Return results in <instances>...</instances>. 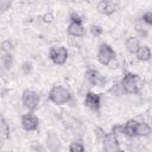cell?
<instances>
[{
	"label": "cell",
	"mask_w": 152,
	"mask_h": 152,
	"mask_svg": "<svg viewBox=\"0 0 152 152\" xmlns=\"http://www.w3.org/2000/svg\"><path fill=\"white\" fill-rule=\"evenodd\" d=\"M45 145L49 152H61L62 150V141L57 133H55L53 131H49L46 133Z\"/></svg>",
	"instance_id": "30bf717a"
},
{
	"label": "cell",
	"mask_w": 152,
	"mask_h": 152,
	"mask_svg": "<svg viewBox=\"0 0 152 152\" xmlns=\"http://www.w3.org/2000/svg\"><path fill=\"white\" fill-rule=\"evenodd\" d=\"M84 77L94 87H103L107 82L106 77L99 70H96L94 68H88L84 72Z\"/></svg>",
	"instance_id": "ba28073f"
},
{
	"label": "cell",
	"mask_w": 152,
	"mask_h": 152,
	"mask_svg": "<svg viewBox=\"0 0 152 152\" xmlns=\"http://www.w3.org/2000/svg\"><path fill=\"white\" fill-rule=\"evenodd\" d=\"M69 51L63 45H55L51 46L49 50V58L56 65H64L68 61Z\"/></svg>",
	"instance_id": "5b68a950"
},
{
	"label": "cell",
	"mask_w": 152,
	"mask_h": 152,
	"mask_svg": "<svg viewBox=\"0 0 152 152\" xmlns=\"http://www.w3.org/2000/svg\"><path fill=\"white\" fill-rule=\"evenodd\" d=\"M14 49V45L11 40H4L1 44H0V52H1V56L2 55H7V53H12Z\"/></svg>",
	"instance_id": "ffe728a7"
},
{
	"label": "cell",
	"mask_w": 152,
	"mask_h": 152,
	"mask_svg": "<svg viewBox=\"0 0 152 152\" xmlns=\"http://www.w3.org/2000/svg\"><path fill=\"white\" fill-rule=\"evenodd\" d=\"M49 101L52 102L53 104H57V106H63V104H68L71 102L72 100V95L71 93L63 86L61 84H56L53 86L50 91H49Z\"/></svg>",
	"instance_id": "3957f363"
},
{
	"label": "cell",
	"mask_w": 152,
	"mask_h": 152,
	"mask_svg": "<svg viewBox=\"0 0 152 152\" xmlns=\"http://www.w3.org/2000/svg\"><path fill=\"white\" fill-rule=\"evenodd\" d=\"M152 129L151 126L145 121H138L137 129H135V137H148L151 134Z\"/></svg>",
	"instance_id": "9a60e30c"
},
{
	"label": "cell",
	"mask_w": 152,
	"mask_h": 152,
	"mask_svg": "<svg viewBox=\"0 0 152 152\" xmlns=\"http://www.w3.org/2000/svg\"><path fill=\"white\" fill-rule=\"evenodd\" d=\"M0 137L6 139L10 137V126L6 121V119L0 114Z\"/></svg>",
	"instance_id": "ac0fdd59"
},
{
	"label": "cell",
	"mask_w": 152,
	"mask_h": 152,
	"mask_svg": "<svg viewBox=\"0 0 152 152\" xmlns=\"http://www.w3.org/2000/svg\"><path fill=\"white\" fill-rule=\"evenodd\" d=\"M69 23H82L83 24V18L77 12H71L69 14Z\"/></svg>",
	"instance_id": "d4e9b609"
},
{
	"label": "cell",
	"mask_w": 152,
	"mask_h": 152,
	"mask_svg": "<svg viewBox=\"0 0 152 152\" xmlns=\"http://www.w3.org/2000/svg\"><path fill=\"white\" fill-rule=\"evenodd\" d=\"M89 31H90V34H91L93 37H100V36H102V33H103V28H102L100 25H96V24L90 25Z\"/></svg>",
	"instance_id": "7402d4cb"
},
{
	"label": "cell",
	"mask_w": 152,
	"mask_h": 152,
	"mask_svg": "<svg viewBox=\"0 0 152 152\" xmlns=\"http://www.w3.org/2000/svg\"><path fill=\"white\" fill-rule=\"evenodd\" d=\"M39 102H40V96L36 90L25 89L21 93V104L28 112H34L38 108Z\"/></svg>",
	"instance_id": "277c9868"
},
{
	"label": "cell",
	"mask_w": 152,
	"mask_h": 152,
	"mask_svg": "<svg viewBox=\"0 0 152 152\" xmlns=\"http://www.w3.org/2000/svg\"><path fill=\"white\" fill-rule=\"evenodd\" d=\"M138 121L134 119H131L126 121L124 125H121V134H124L127 138H137L135 137V129H137Z\"/></svg>",
	"instance_id": "4fadbf2b"
},
{
	"label": "cell",
	"mask_w": 152,
	"mask_h": 152,
	"mask_svg": "<svg viewBox=\"0 0 152 152\" xmlns=\"http://www.w3.org/2000/svg\"><path fill=\"white\" fill-rule=\"evenodd\" d=\"M125 48L126 50L132 53V55H135V52L138 51V49L140 48V40L138 37H134V36H131L126 39L125 42Z\"/></svg>",
	"instance_id": "5bb4252c"
},
{
	"label": "cell",
	"mask_w": 152,
	"mask_h": 152,
	"mask_svg": "<svg viewBox=\"0 0 152 152\" xmlns=\"http://www.w3.org/2000/svg\"><path fill=\"white\" fill-rule=\"evenodd\" d=\"M42 19H43L44 23H46V24H51V23L53 21V19H55V15H53L52 12H48V13L43 14Z\"/></svg>",
	"instance_id": "484cf974"
},
{
	"label": "cell",
	"mask_w": 152,
	"mask_h": 152,
	"mask_svg": "<svg viewBox=\"0 0 152 152\" xmlns=\"http://www.w3.org/2000/svg\"><path fill=\"white\" fill-rule=\"evenodd\" d=\"M66 32L69 36L72 37H83L87 33L86 27L82 23H69L66 26Z\"/></svg>",
	"instance_id": "7c38bea8"
},
{
	"label": "cell",
	"mask_w": 152,
	"mask_h": 152,
	"mask_svg": "<svg viewBox=\"0 0 152 152\" xmlns=\"http://www.w3.org/2000/svg\"><path fill=\"white\" fill-rule=\"evenodd\" d=\"M119 8V2L118 1H112V0H101L96 5V10L100 14L102 15H112L114 14Z\"/></svg>",
	"instance_id": "9c48e42d"
},
{
	"label": "cell",
	"mask_w": 152,
	"mask_h": 152,
	"mask_svg": "<svg viewBox=\"0 0 152 152\" xmlns=\"http://www.w3.org/2000/svg\"><path fill=\"white\" fill-rule=\"evenodd\" d=\"M1 62H2V65L8 70L12 68L13 65V55L12 53H7V55H2L1 56Z\"/></svg>",
	"instance_id": "44dd1931"
},
{
	"label": "cell",
	"mask_w": 152,
	"mask_h": 152,
	"mask_svg": "<svg viewBox=\"0 0 152 152\" xmlns=\"http://www.w3.org/2000/svg\"><path fill=\"white\" fill-rule=\"evenodd\" d=\"M141 23L144 24V25H146L147 27H150L151 25H152V12L151 11H147V12H145L144 14H142V17H141Z\"/></svg>",
	"instance_id": "603a6c76"
},
{
	"label": "cell",
	"mask_w": 152,
	"mask_h": 152,
	"mask_svg": "<svg viewBox=\"0 0 152 152\" xmlns=\"http://www.w3.org/2000/svg\"><path fill=\"white\" fill-rule=\"evenodd\" d=\"M69 152H86V147L82 140L76 139L72 140L69 145Z\"/></svg>",
	"instance_id": "e0dca14e"
},
{
	"label": "cell",
	"mask_w": 152,
	"mask_h": 152,
	"mask_svg": "<svg viewBox=\"0 0 152 152\" xmlns=\"http://www.w3.org/2000/svg\"><path fill=\"white\" fill-rule=\"evenodd\" d=\"M102 147L104 152H122L118 135L110 133H104L102 137Z\"/></svg>",
	"instance_id": "8992f818"
},
{
	"label": "cell",
	"mask_w": 152,
	"mask_h": 152,
	"mask_svg": "<svg viewBox=\"0 0 152 152\" xmlns=\"http://www.w3.org/2000/svg\"><path fill=\"white\" fill-rule=\"evenodd\" d=\"M20 69H21V71H23V74H24V75H28V74L32 71L33 65H32V63H31V62L26 61V62H24V63L21 64Z\"/></svg>",
	"instance_id": "cb8c5ba5"
},
{
	"label": "cell",
	"mask_w": 152,
	"mask_h": 152,
	"mask_svg": "<svg viewBox=\"0 0 152 152\" xmlns=\"http://www.w3.org/2000/svg\"><path fill=\"white\" fill-rule=\"evenodd\" d=\"M84 106L93 112H99L101 108V94L88 91L84 97Z\"/></svg>",
	"instance_id": "8fae6325"
},
{
	"label": "cell",
	"mask_w": 152,
	"mask_h": 152,
	"mask_svg": "<svg viewBox=\"0 0 152 152\" xmlns=\"http://www.w3.org/2000/svg\"><path fill=\"white\" fill-rule=\"evenodd\" d=\"M11 6V2H7V1H1L0 2V11L4 12L6 10H8V7Z\"/></svg>",
	"instance_id": "4316f807"
},
{
	"label": "cell",
	"mask_w": 152,
	"mask_h": 152,
	"mask_svg": "<svg viewBox=\"0 0 152 152\" xmlns=\"http://www.w3.org/2000/svg\"><path fill=\"white\" fill-rule=\"evenodd\" d=\"M97 62L104 66H109L110 69H115L118 66V59H116V52L114 49L107 44L102 43L99 45V50L96 53Z\"/></svg>",
	"instance_id": "7a4b0ae2"
},
{
	"label": "cell",
	"mask_w": 152,
	"mask_h": 152,
	"mask_svg": "<svg viewBox=\"0 0 152 152\" xmlns=\"http://www.w3.org/2000/svg\"><path fill=\"white\" fill-rule=\"evenodd\" d=\"M34 152H45V151H44V150H43L42 147H39V148H37V150H36Z\"/></svg>",
	"instance_id": "83f0119b"
},
{
	"label": "cell",
	"mask_w": 152,
	"mask_h": 152,
	"mask_svg": "<svg viewBox=\"0 0 152 152\" xmlns=\"http://www.w3.org/2000/svg\"><path fill=\"white\" fill-rule=\"evenodd\" d=\"M134 30H135V32L138 33L139 38L146 39V38L148 37V28H147V26L144 25L141 21H140V23H137V24L134 25Z\"/></svg>",
	"instance_id": "d6986e66"
},
{
	"label": "cell",
	"mask_w": 152,
	"mask_h": 152,
	"mask_svg": "<svg viewBox=\"0 0 152 152\" xmlns=\"http://www.w3.org/2000/svg\"><path fill=\"white\" fill-rule=\"evenodd\" d=\"M135 56L139 61L141 62H147L151 59V49L147 46V45H140V48L138 49V51L135 52Z\"/></svg>",
	"instance_id": "2e32d148"
},
{
	"label": "cell",
	"mask_w": 152,
	"mask_h": 152,
	"mask_svg": "<svg viewBox=\"0 0 152 152\" xmlns=\"http://www.w3.org/2000/svg\"><path fill=\"white\" fill-rule=\"evenodd\" d=\"M20 124L24 131L26 132H34L39 127V119L33 112H27L23 114L20 118Z\"/></svg>",
	"instance_id": "52a82bcc"
},
{
	"label": "cell",
	"mask_w": 152,
	"mask_h": 152,
	"mask_svg": "<svg viewBox=\"0 0 152 152\" xmlns=\"http://www.w3.org/2000/svg\"><path fill=\"white\" fill-rule=\"evenodd\" d=\"M119 84H120L124 94L134 95V94L140 93V90L144 87V81L140 78L139 75H137L134 72H126L122 76Z\"/></svg>",
	"instance_id": "6da1fadb"
}]
</instances>
